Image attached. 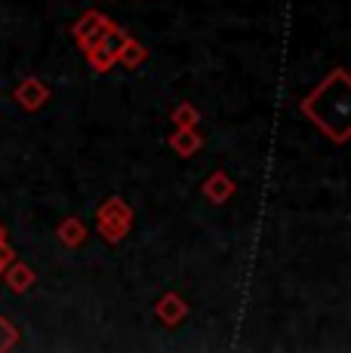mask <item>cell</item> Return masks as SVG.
<instances>
[{
    "label": "cell",
    "mask_w": 351,
    "mask_h": 353,
    "mask_svg": "<svg viewBox=\"0 0 351 353\" xmlns=\"http://www.w3.org/2000/svg\"><path fill=\"white\" fill-rule=\"evenodd\" d=\"M170 148L179 157H194V154L204 148V135L198 132V126H188V129H176L170 135Z\"/></svg>",
    "instance_id": "obj_9"
},
{
    "label": "cell",
    "mask_w": 351,
    "mask_h": 353,
    "mask_svg": "<svg viewBox=\"0 0 351 353\" xmlns=\"http://www.w3.org/2000/svg\"><path fill=\"white\" fill-rule=\"evenodd\" d=\"M133 228V209L124 196H108L96 209V230L105 243H120Z\"/></svg>",
    "instance_id": "obj_2"
},
{
    "label": "cell",
    "mask_w": 351,
    "mask_h": 353,
    "mask_svg": "<svg viewBox=\"0 0 351 353\" xmlns=\"http://www.w3.org/2000/svg\"><path fill=\"white\" fill-rule=\"evenodd\" d=\"M3 270H6V286H10V292H16V295H25L37 283L35 268L25 261H10Z\"/></svg>",
    "instance_id": "obj_8"
},
{
    "label": "cell",
    "mask_w": 351,
    "mask_h": 353,
    "mask_svg": "<svg viewBox=\"0 0 351 353\" xmlns=\"http://www.w3.org/2000/svg\"><path fill=\"white\" fill-rule=\"evenodd\" d=\"M56 236H59V243L62 246H68V249H80L86 243V225L77 219V215H68V219L59 225L56 230Z\"/></svg>",
    "instance_id": "obj_11"
},
{
    "label": "cell",
    "mask_w": 351,
    "mask_h": 353,
    "mask_svg": "<svg viewBox=\"0 0 351 353\" xmlns=\"http://www.w3.org/2000/svg\"><path fill=\"white\" fill-rule=\"evenodd\" d=\"M12 258H16V255H12L10 243H6L3 230H0V274H3V268H6V264H10V261H12Z\"/></svg>",
    "instance_id": "obj_14"
},
{
    "label": "cell",
    "mask_w": 351,
    "mask_h": 353,
    "mask_svg": "<svg viewBox=\"0 0 351 353\" xmlns=\"http://www.w3.org/2000/svg\"><path fill=\"white\" fill-rule=\"evenodd\" d=\"M238 191V185H234V179L228 172H222V169H216L210 179L204 181V196L216 206H222V203H228Z\"/></svg>",
    "instance_id": "obj_7"
},
{
    "label": "cell",
    "mask_w": 351,
    "mask_h": 353,
    "mask_svg": "<svg viewBox=\"0 0 351 353\" xmlns=\"http://www.w3.org/2000/svg\"><path fill=\"white\" fill-rule=\"evenodd\" d=\"M299 111L336 145L351 135V77L345 68H333L321 83L299 101Z\"/></svg>",
    "instance_id": "obj_1"
},
{
    "label": "cell",
    "mask_w": 351,
    "mask_h": 353,
    "mask_svg": "<svg viewBox=\"0 0 351 353\" xmlns=\"http://www.w3.org/2000/svg\"><path fill=\"white\" fill-rule=\"evenodd\" d=\"M154 314H158L160 323L173 329V325H179L188 316V301L179 292H167V295H160V301L154 304Z\"/></svg>",
    "instance_id": "obj_6"
},
{
    "label": "cell",
    "mask_w": 351,
    "mask_h": 353,
    "mask_svg": "<svg viewBox=\"0 0 351 353\" xmlns=\"http://www.w3.org/2000/svg\"><path fill=\"white\" fill-rule=\"evenodd\" d=\"M170 120H173V126H176V129H188V126H198V123H200V111H198V108L191 105V101H179V105L173 108Z\"/></svg>",
    "instance_id": "obj_12"
},
{
    "label": "cell",
    "mask_w": 351,
    "mask_h": 353,
    "mask_svg": "<svg viewBox=\"0 0 351 353\" xmlns=\"http://www.w3.org/2000/svg\"><path fill=\"white\" fill-rule=\"evenodd\" d=\"M111 28H114V22L105 16V12L86 10L84 16L71 25V37H74V43H77L80 50H86V46H93L105 31H111Z\"/></svg>",
    "instance_id": "obj_4"
},
{
    "label": "cell",
    "mask_w": 351,
    "mask_h": 353,
    "mask_svg": "<svg viewBox=\"0 0 351 353\" xmlns=\"http://www.w3.org/2000/svg\"><path fill=\"white\" fill-rule=\"evenodd\" d=\"M19 344V329L12 325V320H6V316H0V353L12 350Z\"/></svg>",
    "instance_id": "obj_13"
},
{
    "label": "cell",
    "mask_w": 351,
    "mask_h": 353,
    "mask_svg": "<svg viewBox=\"0 0 351 353\" xmlns=\"http://www.w3.org/2000/svg\"><path fill=\"white\" fill-rule=\"evenodd\" d=\"M145 59H148L145 43H139L136 37H130V34H126V40L120 43V50H117V65L126 68V71H139V68L145 65Z\"/></svg>",
    "instance_id": "obj_10"
},
{
    "label": "cell",
    "mask_w": 351,
    "mask_h": 353,
    "mask_svg": "<svg viewBox=\"0 0 351 353\" xmlns=\"http://www.w3.org/2000/svg\"><path fill=\"white\" fill-rule=\"evenodd\" d=\"M12 99H16V105L22 108V111L35 114L50 101V86H46L40 77H25L22 83L12 90Z\"/></svg>",
    "instance_id": "obj_5"
},
{
    "label": "cell",
    "mask_w": 351,
    "mask_h": 353,
    "mask_svg": "<svg viewBox=\"0 0 351 353\" xmlns=\"http://www.w3.org/2000/svg\"><path fill=\"white\" fill-rule=\"evenodd\" d=\"M126 40V31L120 25H114L111 31H105L102 37L96 40L93 46H86V62H90V71L93 74H108L114 65H117V50L120 43Z\"/></svg>",
    "instance_id": "obj_3"
}]
</instances>
